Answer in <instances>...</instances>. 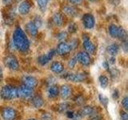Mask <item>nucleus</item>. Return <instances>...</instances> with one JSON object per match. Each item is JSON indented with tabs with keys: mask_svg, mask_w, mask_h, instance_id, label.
Returning <instances> with one entry per match:
<instances>
[{
	"mask_svg": "<svg viewBox=\"0 0 128 120\" xmlns=\"http://www.w3.org/2000/svg\"><path fill=\"white\" fill-rule=\"evenodd\" d=\"M94 110V109L93 107H91L90 106H83L81 110H80L78 113L80 115V117H85V116H90L93 111Z\"/></svg>",
	"mask_w": 128,
	"mask_h": 120,
	"instance_id": "18",
	"label": "nucleus"
},
{
	"mask_svg": "<svg viewBox=\"0 0 128 120\" xmlns=\"http://www.w3.org/2000/svg\"><path fill=\"white\" fill-rule=\"evenodd\" d=\"M31 103L35 108H40L41 106H43L44 101H43V99H42V98L41 97V96L37 95V96H34V97L32 98Z\"/></svg>",
	"mask_w": 128,
	"mask_h": 120,
	"instance_id": "21",
	"label": "nucleus"
},
{
	"mask_svg": "<svg viewBox=\"0 0 128 120\" xmlns=\"http://www.w3.org/2000/svg\"><path fill=\"white\" fill-rule=\"evenodd\" d=\"M41 120H53V116L51 115V114L46 112L41 115Z\"/></svg>",
	"mask_w": 128,
	"mask_h": 120,
	"instance_id": "29",
	"label": "nucleus"
},
{
	"mask_svg": "<svg viewBox=\"0 0 128 120\" xmlns=\"http://www.w3.org/2000/svg\"><path fill=\"white\" fill-rule=\"evenodd\" d=\"M22 85L26 86L31 89H34L38 85V80L34 76L31 75H24L22 78Z\"/></svg>",
	"mask_w": 128,
	"mask_h": 120,
	"instance_id": "9",
	"label": "nucleus"
},
{
	"mask_svg": "<svg viewBox=\"0 0 128 120\" xmlns=\"http://www.w3.org/2000/svg\"><path fill=\"white\" fill-rule=\"evenodd\" d=\"M99 99H100V101H101L102 105L105 107H106L107 103H108V100H107V98L105 97V96H103L102 94H100L99 95Z\"/></svg>",
	"mask_w": 128,
	"mask_h": 120,
	"instance_id": "33",
	"label": "nucleus"
},
{
	"mask_svg": "<svg viewBox=\"0 0 128 120\" xmlns=\"http://www.w3.org/2000/svg\"><path fill=\"white\" fill-rule=\"evenodd\" d=\"M110 74H111L112 78H117L119 76V71L117 69H114V68H113V69L110 70Z\"/></svg>",
	"mask_w": 128,
	"mask_h": 120,
	"instance_id": "32",
	"label": "nucleus"
},
{
	"mask_svg": "<svg viewBox=\"0 0 128 120\" xmlns=\"http://www.w3.org/2000/svg\"><path fill=\"white\" fill-rule=\"evenodd\" d=\"M64 12L70 16V17H74L78 14V9L74 6H66L63 8Z\"/></svg>",
	"mask_w": 128,
	"mask_h": 120,
	"instance_id": "20",
	"label": "nucleus"
},
{
	"mask_svg": "<svg viewBox=\"0 0 128 120\" xmlns=\"http://www.w3.org/2000/svg\"><path fill=\"white\" fill-rule=\"evenodd\" d=\"M102 66H103V67H104V68H105V69H106V70H110V69H109V67H110V64H109V62H106V61L103 62Z\"/></svg>",
	"mask_w": 128,
	"mask_h": 120,
	"instance_id": "40",
	"label": "nucleus"
},
{
	"mask_svg": "<svg viewBox=\"0 0 128 120\" xmlns=\"http://www.w3.org/2000/svg\"><path fill=\"white\" fill-rule=\"evenodd\" d=\"M57 38L60 41H65V40L67 38V33L66 31H62L58 34Z\"/></svg>",
	"mask_w": 128,
	"mask_h": 120,
	"instance_id": "28",
	"label": "nucleus"
},
{
	"mask_svg": "<svg viewBox=\"0 0 128 120\" xmlns=\"http://www.w3.org/2000/svg\"><path fill=\"white\" fill-rule=\"evenodd\" d=\"M76 62H77V60L75 59V58L70 59V62H69V63H68V65H69V67H70V68H74V66H75V64H76Z\"/></svg>",
	"mask_w": 128,
	"mask_h": 120,
	"instance_id": "38",
	"label": "nucleus"
},
{
	"mask_svg": "<svg viewBox=\"0 0 128 120\" xmlns=\"http://www.w3.org/2000/svg\"><path fill=\"white\" fill-rule=\"evenodd\" d=\"M2 2H3L4 3H6V2H9V0H2Z\"/></svg>",
	"mask_w": 128,
	"mask_h": 120,
	"instance_id": "44",
	"label": "nucleus"
},
{
	"mask_svg": "<svg viewBox=\"0 0 128 120\" xmlns=\"http://www.w3.org/2000/svg\"><path fill=\"white\" fill-rule=\"evenodd\" d=\"M75 102L78 105H82V104L85 102V98L82 95L78 96V97H76L75 98Z\"/></svg>",
	"mask_w": 128,
	"mask_h": 120,
	"instance_id": "30",
	"label": "nucleus"
},
{
	"mask_svg": "<svg viewBox=\"0 0 128 120\" xmlns=\"http://www.w3.org/2000/svg\"><path fill=\"white\" fill-rule=\"evenodd\" d=\"M31 8V4L29 1L27 0H25V1L22 2L21 3L19 4L18 6V12L22 15L27 14L30 12Z\"/></svg>",
	"mask_w": 128,
	"mask_h": 120,
	"instance_id": "14",
	"label": "nucleus"
},
{
	"mask_svg": "<svg viewBox=\"0 0 128 120\" xmlns=\"http://www.w3.org/2000/svg\"><path fill=\"white\" fill-rule=\"evenodd\" d=\"M99 80V83H100V86H101L102 88H106L108 86V78L105 75H101L98 78Z\"/></svg>",
	"mask_w": 128,
	"mask_h": 120,
	"instance_id": "25",
	"label": "nucleus"
},
{
	"mask_svg": "<svg viewBox=\"0 0 128 120\" xmlns=\"http://www.w3.org/2000/svg\"><path fill=\"white\" fill-rule=\"evenodd\" d=\"M109 33L112 38H117L123 42H126V31L122 26L110 24L109 26Z\"/></svg>",
	"mask_w": 128,
	"mask_h": 120,
	"instance_id": "2",
	"label": "nucleus"
},
{
	"mask_svg": "<svg viewBox=\"0 0 128 120\" xmlns=\"http://www.w3.org/2000/svg\"><path fill=\"white\" fill-rule=\"evenodd\" d=\"M112 96H113V98L114 99H118L119 97V93H118V90H114L113 94H112Z\"/></svg>",
	"mask_w": 128,
	"mask_h": 120,
	"instance_id": "39",
	"label": "nucleus"
},
{
	"mask_svg": "<svg viewBox=\"0 0 128 120\" xmlns=\"http://www.w3.org/2000/svg\"><path fill=\"white\" fill-rule=\"evenodd\" d=\"M55 50H56V53H58L60 55H65L69 53V52L71 50V49H70L69 44H67L65 42H61L58 45L57 49Z\"/></svg>",
	"mask_w": 128,
	"mask_h": 120,
	"instance_id": "13",
	"label": "nucleus"
},
{
	"mask_svg": "<svg viewBox=\"0 0 128 120\" xmlns=\"http://www.w3.org/2000/svg\"><path fill=\"white\" fill-rule=\"evenodd\" d=\"M122 105L123 106V108L126 110L128 109V98L127 97H124L122 101Z\"/></svg>",
	"mask_w": 128,
	"mask_h": 120,
	"instance_id": "34",
	"label": "nucleus"
},
{
	"mask_svg": "<svg viewBox=\"0 0 128 120\" xmlns=\"http://www.w3.org/2000/svg\"><path fill=\"white\" fill-rule=\"evenodd\" d=\"M82 22L83 24L84 27L86 28V29H92V28L94 26V24H95L94 16L89 13L83 14L82 18Z\"/></svg>",
	"mask_w": 128,
	"mask_h": 120,
	"instance_id": "11",
	"label": "nucleus"
},
{
	"mask_svg": "<svg viewBox=\"0 0 128 120\" xmlns=\"http://www.w3.org/2000/svg\"><path fill=\"white\" fill-rule=\"evenodd\" d=\"M47 1H49V0H47Z\"/></svg>",
	"mask_w": 128,
	"mask_h": 120,
	"instance_id": "47",
	"label": "nucleus"
},
{
	"mask_svg": "<svg viewBox=\"0 0 128 120\" xmlns=\"http://www.w3.org/2000/svg\"><path fill=\"white\" fill-rule=\"evenodd\" d=\"M71 106V105L69 102H62L60 103L59 105H58L57 107V110L58 112H61V113H63V112H66L68 111V110L70 109V107Z\"/></svg>",
	"mask_w": 128,
	"mask_h": 120,
	"instance_id": "24",
	"label": "nucleus"
},
{
	"mask_svg": "<svg viewBox=\"0 0 128 120\" xmlns=\"http://www.w3.org/2000/svg\"><path fill=\"white\" fill-rule=\"evenodd\" d=\"M2 67L0 66V75L2 74Z\"/></svg>",
	"mask_w": 128,
	"mask_h": 120,
	"instance_id": "43",
	"label": "nucleus"
},
{
	"mask_svg": "<svg viewBox=\"0 0 128 120\" xmlns=\"http://www.w3.org/2000/svg\"><path fill=\"white\" fill-rule=\"evenodd\" d=\"M89 1H91V2H94V1H96V0H89Z\"/></svg>",
	"mask_w": 128,
	"mask_h": 120,
	"instance_id": "45",
	"label": "nucleus"
},
{
	"mask_svg": "<svg viewBox=\"0 0 128 120\" xmlns=\"http://www.w3.org/2000/svg\"><path fill=\"white\" fill-rule=\"evenodd\" d=\"M90 120H102V117L99 113H97L94 110L90 115Z\"/></svg>",
	"mask_w": 128,
	"mask_h": 120,
	"instance_id": "27",
	"label": "nucleus"
},
{
	"mask_svg": "<svg viewBox=\"0 0 128 120\" xmlns=\"http://www.w3.org/2000/svg\"><path fill=\"white\" fill-rule=\"evenodd\" d=\"M69 1L73 4H78L81 2V0H69Z\"/></svg>",
	"mask_w": 128,
	"mask_h": 120,
	"instance_id": "42",
	"label": "nucleus"
},
{
	"mask_svg": "<svg viewBox=\"0 0 128 120\" xmlns=\"http://www.w3.org/2000/svg\"><path fill=\"white\" fill-rule=\"evenodd\" d=\"M28 120H36V119H34V118H30V119H28Z\"/></svg>",
	"mask_w": 128,
	"mask_h": 120,
	"instance_id": "46",
	"label": "nucleus"
},
{
	"mask_svg": "<svg viewBox=\"0 0 128 120\" xmlns=\"http://www.w3.org/2000/svg\"><path fill=\"white\" fill-rule=\"evenodd\" d=\"M55 54H56V50L54 49H52L51 50H50L49 52H48L47 54L39 56V57L38 58V62L42 66L46 65V64H47L52 58H54Z\"/></svg>",
	"mask_w": 128,
	"mask_h": 120,
	"instance_id": "12",
	"label": "nucleus"
},
{
	"mask_svg": "<svg viewBox=\"0 0 128 120\" xmlns=\"http://www.w3.org/2000/svg\"><path fill=\"white\" fill-rule=\"evenodd\" d=\"M4 64L6 67L9 68L11 70H18L19 69V63L18 59L14 55H7L4 58Z\"/></svg>",
	"mask_w": 128,
	"mask_h": 120,
	"instance_id": "6",
	"label": "nucleus"
},
{
	"mask_svg": "<svg viewBox=\"0 0 128 120\" xmlns=\"http://www.w3.org/2000/svg\"><path fill=\"white\" fill-rule=\"evenodd\" d=\"M120 117H121V120H128V115L127 113L125 111H121L120 112Z\"/></svg>",
	"mask_w": 128,
	"mask_h": 120,
	"instance_id": "37",
	"label": "nucleus"
},
{
	"mask_svg": "<svg viewBox=\"0 0 128 120\" xmlns=\"http://www.w3.org/2000/svg\"><path fill=\"white\" fill-rule=\"evenodd\" d=\"M78 41L77 39H74L73 41L71 42V43H70V49L72 50V49H74V48H76L78 46Z\"/></svg>",
	"mask_w": 128,
	"mask_h": 120,
	"instance_id": "36",
	"label": "nucleus"
},
{
	"mask_svg": "<svg viewBox=\"0 0 128 120\" xmlns=\"http://www.w3.org/2000/svg\"><path fill=\"white\" fill-rule=\"evenodd\" d=\"M59 93V89L57 85H51L48 89V94L50 98L57 97Z\"/></svg>",
	"mask_w": 128,
	"mask_h": 120,
	"instance_id": "22",
	"label": "nucleus"
},
{
	"mask_svg": "<svg viewBox=\"0 0 128 120\" xmlns=\"http://www.w3.org/2000/svg\"><path fill=\"white\" fill-rule=\"evenodd\" d=\"M18 97L22 98H28L32 97L34 94V90L31 88H29L26 86H21L18 88Z\"/></svg>",
	"mask_w": 128,
	"mask_h": 120,
	"instance_id": "10",
	"label": "nucleus"
},
{
	"mask_svg": "<svg viewBox=\"0 0 128 120\" xmlns=\"http://www.w3.org/2000/svg\"><path fill=\"white\" fill-rule=\"evenodd\" d=\"M13 43L14 47H16L20 51L26 52L29 50V39H28L25 32L22 30L21 27L18 26L14 30L13 34Z\"/></svg>",
	"mask_w": 128,
	"mask_h": 120,
	"instance_id": "1",
	"label": "nucleus"
},
{
	"mask_svg": "<svg viewBox=\"0 0 128 120\" xmlns=\"http://www.w3.org/2000/svg\"><path fill=\"white\" fill-rule=\"evenodd\" d=\"M52 21L54 23V25H56L57 26H62L63 22H64L63 15L61 13H55L53 15V17H52Z\"/></svg>",
	"mask_w": 128,
	"mask_h": 120,
	"instance_id": "19",
	"label": "nucleus"
},
{
	"mask_svg": "<svg viewBox=\"0 0 128 120\" xmlns=\"http://www.w3.org/2000/svg\"><path fill=\"white\" fill-rule=\"evenodd\" d=\"M26 30L31 36H36L38 34V27L32 21L29 22L26 25Z\"/></svg>",
	"mask_w": 128,
	"mask_h": 120,
	"instance_id": "16",
	"label": "nucleus"
},
{
	"mask_svg": "<svg viewBox=\"0 0 128 120\" xmlns=\"http://www.w3.org/2000/svg\"><path fill=\"white\" fill-rule=\"evenodd\" d=\"M75 59L77 62H79L81 64L84 66H90L92 62V58L90 54L86 53V51H81L76 54Z\"/></svg>",
	"mask_w": 128,
	"mask_h": 120,
	"instance_id": "8",
	"label": "nucleus"
},
{
	"mask_svg": "<svg viewBox=\"0 0 128 120\" xmlns=\"http://www.w3.org/2000/svg\"><path fill=\"white\" fill-rule=\"evenodd\" d=\"M108 62H109V64H114L115 62V58L114 57V56H111V57L110 58L109 61H108Z\"/></svg>",
	"mask_w": 128,
	"mask_h": 120,
	"instance_id": "41",
	"label": "nucleus"
},
{
	"mask_svg": "<svg viewBox=\"0 0 128 120\" xmlns=\"http://www.w3.org/2000/svg\"><path fill=\"white\" fill-rule=\"evenodd\" d=\"M47 0H37V3L38 6L39 7V9L41 10L42 12L45 11L46 8V5H47Z\"/></svg>",
	"mask_w": 128,
	"mask_h": 120,
	"instance_id": "26",
	"label": "nucleus"
},
{
	"mask_svg": "<svg viewBox=\"0 0 128 120\" xmlns=\"http://www.w3.org/2000/svg\"><path fill=\"white\" fill-rule=\"evenodd\" d=\"M77 29H78V27L76 26L75 23H70L69 27H68V30H69V32H70V33H75Z\"/></svg>",
	"mask_w": 128,
	"mask_h": 120,
	"instance_id": "31",
	"label": "nucleus"
},
{
	"mask_svg": "<svg viewBox=\"0 0 128 120\" xmlns=\"http://www.w3.org/2000/svg\"><path fill=\"white\" fill-rule=\"evenodd\" d=\"M72 94V89L69 85H62L60 88V95H61L62 98L66 99Z\"/></svg>",
	"mask_w": 128,
	"mask_h": 120,
	"instance_id": "15",
	"label": "nucleus"
},
{
	"mask_svg": "<svg viewBox=\"0 0 128 120\" xmlns=\"http://www.w3.org/2000/svg\"><path fill=\"white\" fill-rule=\"evenodd\" d=\"M62 78L70 82H82L86 81L87 78V75L84 73H67L64 74Z\"/></svg>",
	"mask_w": 128,
	"mask_h": 120,
	"instance_id": "4",
	"label": "nucleus"
},
{
	"mask_svg": "<svg viewBox=\"0 0 128 120\" xmlns=\"http://www.w3.org/2000/svg\"><path fill=\"white\" fill-rule=\"evenodd\" d=\"M0 94H1V97L5 100L16 98H18V90L14 86L7 85L2 88Z\"/></svg>",
	"mask_w": 128,
	"mask_h": 120,
	"instance_id": "3",
	"label": "nucleus"
},
{
	"mask_svg": "<svg viewBox=\"0 0 128 120\" xmlns=\"http://www.w3.org/2000/svg\"><path fill=\"white\" fill-rule=\"evenodd\" d=\"M82 38H83L82 45H83V47H84V49H85L86 53H88L89 54H94L95 50H96V48H95L94 44L90 40L89 35L86 34H83Z\"/></svg>",
	"mask_w": 128,
	"mask_h": 120,
	"instance_id": "7",
	"label": "nucleus"
},
{
	"mask_svg": "<svg viewBox=\"0 0 128 120\" xmlns=\"http://www.w3.org/2000/svg\"><path fill=\"white\" fill-rule=\"evenodd\" d=\"M34 23L35 24V26H37V27L41 26V25H42V19H41V18H40V17H36Z\"/></svg>",
	"mask_w": 128,
	"mask_h": 120,
	"instance_id": "35",
	"label": "nucleus"
},
{
	"mask_svg": "<svg viewBox=\"0 0 128 120\" xmlns=\"http://www.w3.org/2000/svg\"><path fill=\"white\" fill-rule=\"evenodd\" d=\"M2 117L4 120H15L18 117V112L12 107H3L1 110Z\"/></svg>",
	"mask_w": 128,
	"mask_h": 120,
	"instance_id": "5",
	"label": "nucleus"
},
{
	"mask_svg": "<svg viewBox=\"0 0 128 120\" xmlns=\"http://www.w3.org/2000/svg\"><path fill=\"white\" fill-rule=\"evenodd\" d=\"M50 70L55 74H60L63 71L64 66L60 62H54L50 66Z\"/></svg>",
	"mask_w": 128,
	"mask_h": 120,
	"instance_id": "17",
	"label": "nucleus"
},
{
	"mask_svg": "<svg viewBox=\"0 0 128 120\" xmlns=\"http://www.w3.org/2000/svg\"><path fill=\"white\" fill-rule=\"evenodd\" d=\"M106 50L110 55L114 56L115 54H117L118 52L119 51V46H118V45H117V44L113 43L106 47Z\"/></svg>",
	"mask_w": 128,
	"mask_h": 120,
	"instance_id": "23",
	"label": "nucleus"
}]
</instances>
